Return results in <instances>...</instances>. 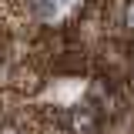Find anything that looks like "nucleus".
Returning <instances> with one entry per match:
<instances>
[{"mask_svg":"<svg viewBox=\"0 0 134 134\" xmlns=\"http://www.w3.org/2000/svg\"><path fill=\"white\" fill-rule=\"evenodd\" d=\"M70 124H74V131H81V134H91L97 121H94V114H91V111H74Z\"/></svg>","mask_w":134,"mask_h":134,"instance_id":"obj_1","label":"nucleus"},{"mask_svg":"<svg viewBox=\"0 0 134 134\" xmlns=\"http://www.w3.org/2000/svg\"><path fill=\"white\" fill-rule=\"evenodd\" d=\"M124 24H127V30H134V3L127 7V14H124Z\"/></svg>","mask_w":134,"mask_h":134,"instance_id":"obj_2","label":"nucleus"},{"mask_svg":"<svg viewBox=\"0 0 134 134\" xmlns=\"http://www.w3.org/2000/svg\"><path fill=\"white\" fill-rule=\"evenodd\" d=\"M0 134H17V131H14V127H0Z\"/></svg>","mask_w":134,"mask_h":134,"instance_id":"obj_3","label":"nucleus"},{"mask_svg":"<svg viewBox=\"0 0 134 134\" xmlns=\"http://www.w3.org/2000/svg\"><path fill=\"white\" fill-rule=\"evenodd\" d=\"M60 3H70V0H60Z\"/></svg>","mask_w":134,"mask_h":134,"instance_id":"obj_4","label":"nucleus"}]
</instances>
